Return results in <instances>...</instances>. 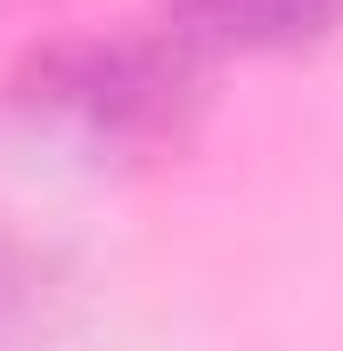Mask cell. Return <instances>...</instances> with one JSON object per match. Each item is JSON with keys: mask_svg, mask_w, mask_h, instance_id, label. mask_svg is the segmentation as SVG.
<instances>
[{"mask_svg": "<svg viewBox=\"0 0 343 351\" xmlns=\"http://www.w3.org/2000/svg\"><path fill=\"white\" fill-rule=\"evenodd\" d=\"M204 106V49L172 25L49 41L8 74V114L82 164H131L180 147Z\"/></svg>", "mask_w": 343, "mask_h": 351, "instance_id": "1", "label": "cell"}, {"mask_svg": "<svg viewBox=\"0 0 343 351\" xmlns=\"http://www.w3.org/2000/svg\"><path fill=\"white\" fill-rule=\"evenodd\" d=\"M172 33H188L204 58H221V49L286 58V49L335 41L343 0H172Z\"/></svg>", "mask_w": 343, "mask_h": 351, "instance_id": "2", "label": "cell"}]
</instances>
